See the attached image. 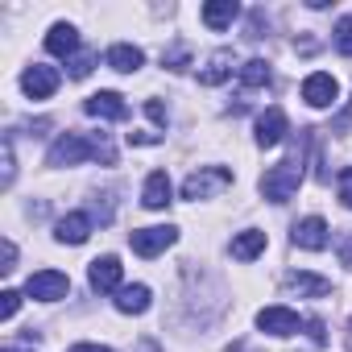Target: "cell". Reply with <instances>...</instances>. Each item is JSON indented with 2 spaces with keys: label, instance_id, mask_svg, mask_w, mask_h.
<instances>
[{
  "label": "cell",
  "instance_id": "cell-1",
  "mask_svg": "<svg viewBox=\"0 0 352 352\" xmlns=\"http://www.w3.org/2000/svg\"><path fill=\"white\" fill-rule=\"evenodd\" d=\"M298 183H302V157L294 153V157H282L278 166H270L261 174V195L270 204H286V199H294Z\"/></svg>",
  "mask_w": 352,
  "mask_h": 352
},
{
  "label": "cell",
  "instance_id": "cell-2",
  "mask_svg": "<svg viewBox=\"0 0 352 352\" xmlns=\"http://www.w3.org/2000/svg\"><path fill=\"white\" fill-rule=\"evenodd\" d=\"M228 187H232V170L228 166H199L183 179V199L199 204V199H212V195H220Z\"/></svg>",
  "mask_w": 352,
  "mask_h": 352
},
{
  "label": "cell",
  "instance_id": "cell-3",
  "mask_svg": "<svg viewBox=\"0 0 352 352\" xmlns=\"http://www.w3.org/2000/svg\"><path fill=\"white\" fill-rule=\"evenodd\" d=\"M91 157H100L96 141H87L83 133H63V137L50 145V153H46V166L63 170V166H83V162H91Z\"/></svg>",
  "mask_w": 352,
  "mask_h": 352
},
{
  "label": "cell",
  "instance_id": "cell-4",
  "mask_svg": "<svg viewBox=\"0 0 352 352\" xmlns=\"http://www.w3.org/2000/svg\"><path fill=\"white\" fill-rule=\"evenodd\" d=\"M174 241H179V228H174V224H153V228L129 232V245H133L137 257H157V253H166Z\"/></svg>",
  "mask_w": 352,
  "mask_h": 352
},
{
  "label": "cell",
  "instance_id": "cell-5",
  "mask_svg": "<svg viewBox=\"0 0 352 352\" xmlns=\"http://www.w3.org/2000/svg\"><path fill=\"white\" fill-rule=\"evenodd\" d=\"M25 294H30V298H38V302H58V298H67V294H71V278H67V274H58V270H38V274H30Z\"/></svg>",
  "mask_w": 352,
  "mask_h": 352
},
{
  "label": "cell",
  "instance_id": "cell-6",
  "mask_svg": "<svg viewBox=\"0 0 352 352\" xmlns=\"http://www.w3.org/2000/svg\"><path fill=\"white\" fill-rule=\"evenodd\" d=\"M120 278H124V265H120V257H112V253H104V257H96V261L87 265V282H91L96 294H116V290H120Z\"/></svg>",
  "mask_w": 352,
  "mask_h": 352
},
{
  "label": "cell",
  "instance_id": "cell-7",
  "mask_svg": "<svg viewBox=\"0 0 352 352\" xmlns=\"http://www.w3.org/2000/svg\"><path fill=\"white\" fill-rule=\"evenodd\" d=\"M58 83H63V75H58L54 67H46V63H34V67H25V75H21V91H25L30 100H50V96L58 91Z\"/></svg>",
  "mask_w": 352,
  "mask_h": 352
},
{
  "label": "cell",
  "instance_id": "cell-8",
  "mask_svg": "<svg viewBox=\"0 0 352 352\" xmlns=\"http://www.w3.org/2000/svg\"><path fill=\"white\" fill-rule=\"evenodd\" d=\"M286 133H290V120H286V112H282V108H265V112L257 116L253 141H257L261 149H274V145H282V141H286Z\"/></svg>",
  "mask_w": 352,
  "mask_h": 352
},
{
  "label": "cell",
  "instance_id": "cell-9",
  "mask_svg": "<svg viewBox=\"0 0 352 352\" xmlns=\"http://www.w3.org/2000/svg\"><path fill=\"white\" fill-rule=\"evenodd\" d=\"M302 100H307L311 108H331V104L340 100V83H336L327 71H311V75L302 79Z\"/></svg>",
  "mask_w": 352,
  "mask_h": 352
},
{
  "label": "cell",
  "instance_id": "cell-10",
  "mask_svg": "<svg viewBox=\"0 0 352 352\" xmlns=\"http://www.w3.org/2000/svg\"><path fill=\"white\" fill-rule=\"evenodd\" d=\"M290 241H294V249H307V253H319V249H327V241H331V232H327V220H319V216H307V220H298V224L290 228Z\"/></svg>",
  "mask_w": 352,
  "mask_h": 352
},
{
  "label": "cell",
  "instance_id": "cell-11",
  "mask_svg": "<svg viewBox=\"0 0 352 352\" xmlns=\"http://www.w3.org/2000/svg\"><path fill=\"white\" fill-rule=\"evenodd\" d=\"M257 327L265 336H278V340L298 336V311H290V307H265V311H257Z\"/></svg>",
  "mask_w": 352,
  "mask_h": 352
},
{
  "label": "cell",
  "instance_id": "cell-12",
  "mask_svg": "<svg viewBox=\"0 0 352 352\" xmlns=\"http://www.w3.org/2000/svg\"><path fill=\"white\" fill-rule=\"evenodd\" d=\"M83 112L96 116V120H124L129 116V104H124L120 91H96V96H87Z\"/></svg>",
  "mask_w": 352,
  "mask_h": 352
},
{
  "label": "cell",
  "instance_id": "cell-13",
  "mask_svg": "<svg viewBox=\"0 0 352 352\" xmlns=\"http://www.w3.org/2000/svg\"><path fill=\"white\" fill-rule=\"evenodd\" d=\"M46 50L54 54V58H75L79 54V30L71 25V21H58V25H50V34H46Z\"/></svg>",
  "mask_w": 352,
  "mask_h": 352
},
{
  "label": "cell",
  "instance_id": "cell-14",
  "mask_svg": "<svg viewBox=\"0 0 352 352\" xmlns=\"http://www.w3.org/2000/svg\"><path fill=\"white\" fill-rule=\"evenodd\" d=\"M91 236V216L87 212H67L58 224H54V241L58 245H83Z\"/></svg>",
  "mask_w": 352,
  "mask_h": 352
},
{
  "label": "cell",
  "instance_id": "cell-15",
  "mask_svg": "<svg viewBox=\"0 0 352 352\" xmlns=\"http://www.w3.org/2000/svg\"><path fill=\"white\" fill-rule=\"evenodd\" d=\"M104 63H108L112 71H120V75H133V71H141V67H145V50H141V46H133V42H116V46H108Z\"/></svg>",
  "mask_w": 352,
  "mask_h": 352
},
{
  "label": "cell",
  "instance_id": "cell-16",
  "mask_svg": "<svg viewBox=\"0 0 352 352\" xmlns=\"http://www.w3.org/2000/svg\"><path fill=\"white\" fill-rule=\"evenodd\" d=\"M174 199V187H170V174L166 170H153L149 179H145V187H141V204L149 208V212H162L166 204Z\"/></svg>",
  "mask_w": 352,
  "mask_h": 352
},
{
  "label": "cell",
  "instance_id": "cell-17",
  "mask_svg": "<svg viewBox=\"0 0 352 352\" xmlns=\"http://www.w3.org/2000/svg\"><path fill=\"white\" fill-rule=\"evenodd\" d=\"M286 290H294L298 298H323V294H331V282L319 278V274L294 270V274H286Z\"/></svg>",
  "mask_w": 352,
  "mask_h": 352
},
{
  "label": "cell",
  "instance_id": "cell-18",
  "mask_svg": "<svg viewBox=\"0 0 352 352\" xmlns=\"http://www.w3.org/2000/svg\"><path fill=\"white\" fill-rule=\"evenodd\" d=\"M112 302H116V311H120V315H145V311H149V302H153V290H149V286H141V282H137V286H120Z\"/></svg>",
  "mask_w": 352,
  "mask_h": 352
},
{
  "label": "cell",
  "instance_id": "cell-19",
  "mask_svg": "<svg viewBox=\"0 0 352 352\" xmlns=\"http://www.w3.org/2000/svg\"><path fill=\"white\" fill-rule=\"evenodd\" d=\"M232 71H241L236 58H232V50H216V54L208 58V67L199 71V83H204V87H220Z\"/></svg>",
  "mask_w": 352,
  "mask_h": 352
},
{
  "label": "cell",
  "instance_id": "cell-20",
  "mask_svg": "<svg viewBox=\"0 0 352 352\" xmlns=\"http://www.w3.org/2000/svg\"><path fill=\"white\" fill-rule=\"evenodd\" d=\"M265 245H270V241H265L261 228H245V232L232 236V257H236V261H257V257L265 253Z\"/></svg>",
  "mask_w": 352,
  "mask_h": 352
},
{
  "label": "cell",
  "instance_id": "cell-21",
  "mask_svg": "<svg viewBox=\"0 0 352 352\" xmlns=\"http://www.w3.org/2000/svg\"><path fill=\"white\" fill-rule=\"evenodd\" d=\"M236 17H241L236 0H208V5H204V25L208 30H228Z\"/></svg>",
  "mask_w": 352,
  "mask_h": 352
},
{
  "label": "cell",
  "instance_id": "cell-22",
  "mask_svg": "<svg viewBox=\"0 0 352 352\" xmlns=\"http://www.w3.org/2000/svg\"><path fill=\"white\" fill-rule=\"evenodd\" d=\"M236 75H241L245 87H265V83H270V63H265V58H249V63H241Z\"/></svg>",
  "mask_w": 352,
  "mask_h": 352
},
{
  "label": "cell",
  "instance_id": "cell-23",
  "mask_svg": "<svg viewBox=\"0 0 352 352\" xmlns=\"http://www.w3.org/2000/svg\"><path fill=\"white\" fill-rule=\"evenodd\" d=\"M0 187H13V179H17V162H13V137H5V145H0Z\"/></svg>",
  "mask_w": 352,
  "mask_h": 352
},
{
  "label": "cell",
  "instance_id": "cell-24",
  "mask_svg": "<svg viewBox=\"0 0 352 352\" xmlns=\"http://www.w3.org/2000/svg\"><path fill=\"white\" fill-rule=\"evenodd\" d=\"M336 50H340L344 58H352V13H344V17L336 21Z\"/></svg>",
  "mask_w": 352,
  "mask_h": 352
},
{
  "label": "cell",
  "instance_id": "cell-25",
  "mask_svg": "<svg viewBox=\"0 0 352 352\" xmlns=\"http://www.w3.org/2000/svg\"><path fill=\"white\" fill-rule=\"evenodd\" d=\"M91 67H96V54H87V50H79L71 63H67V71H71V79H87L91 75Z\"/></svg>",
  "mask_w": 352,
  "mask_h": 352
},
{
  "label": "cell",
  "instance_id": "cell-26",
  "mask_svg": "<svg viewBox=\"0 0 352 352\" xmlns=\"http://www.w3.org/2000/svg\"><path fill=\"white\" fill-rule=\"evenodd\" d=\"M17 307H21V294H17V290H5V294H0V319H13Z\"/></svg>",
  "mask_w": 352,
  "mask_h": 352
},
{
  "label": "cell",
  "instance_id": "cell-27",
  "mask_svg": "<svg viewBox=\"0 0 352 352\" xmlns=\"http://www.w3.org/2000/svg\"><path fill=\"white\" fill-rule=\"evenodd\" d=\"M340 204L352 212V166H348V170H340Z\"/></svg>",
  "mask_w": 352,
  "mask_h": 352
},
{
  "label": "cell",
  "instance_id": "cell-28",
  "mask_svg": "<svg viewBox=\"0 0 352 352\" xmlns=\"http://www.w3.org/2000/svg\"><path fill=\"white\" fill-rule=\"evenodd\" d=\"M145 116H149L153 124H166V120H170V116H166V104H162V100H145Z\"/></svg>",
  "mask_w": 352,
  "mask_h": 352
},
{
  "label": "cell",
  "instance_id": "cell-29",
  "mask_svg": "<svg viewBox=\"0 0 352 352\" xmlns=\"http://www.w3.org/2000/svg\"><path fill=\"white\" fill-rule=\"evenodd\" d=\"M0 270H5V274L17 270V245H13V241H5V265H0Z\"/></svg>",
  "mask_w": 352,
  "mask_h": 352
},
{
  "label": "cell",
  "instance_id": "cell-30",
  "mask_svg": "<svg viewBox=\"0 0 352 352\" xmlns=\"http://www.w3.org/2000/svg\"><path fill=\"white\" fill-rule=\"evenodd\" d=\"M307 336H311L315 344H327V331H323V323H319V319H307Z\"/></svg>",
  "mask_w": 352,
  "mask_h": 352
},
{
  "label": "cell",
  "instance_id": "cell-31",
  "mask_svg": "<svg viewBox=\"0 0 352 352\" xmlns=\"http://www.w3.org/2000/svg\"><path fill=\"white\" fill-rule=\"evenodd\" d=\"M157 133H129V145H157Z\"/></svg>",
  "mask_w": 352,
  "mask_h": 352
},
{
  "label": "cell",
  "instance_id": "cell-32",
  "mask_svg": "<svg viewBox=\"0 0 352 352\" xmlns=\"http://www.w3.org/2000/svg\"><path fill=\"white\" fill-rule=\"evenodd\" d=\"M340 261L352 270V232H348V236H340Z\"/></svg>",
  "mask_w": 352,
  "mask_h": 352
},
{
  "label": "cell",
  "instance_id": "cell-33",
  "mask_svg": "<svg viewBox=\"0 0 352 352\" xmlns=\"http://www.w3.org/2000/svg\"><path fill=\"white\" fill-rule=\"evenodd\" d=\"M67 352H112V348H104V344H75V348H67Z\"/></svg>",
  "mask_w": 352,
  "mask_h": 352
},
{
  "label": "cell",
  "instance_id": "cell-34",
  "mask_svg": "<svg viewBox=\"0 0 352 352\" xmlns=\"http://www.w3.org/2000/svg\"><path fill=\"white\" fill-rule=\"evenodd\" d=\"M0 352H38V348H21V344H5Z\"/></svg>",
  "mask_w": 352,
  "mask_h": 352
}]
</instances>
